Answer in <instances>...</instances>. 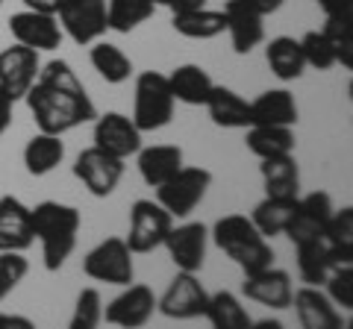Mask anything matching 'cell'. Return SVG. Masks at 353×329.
Wrapping results in <instances>:
<instances>
[{
    "instance_id": "31",
    "label": "cell",
    "mask_w": 353,
    "mask_h": 329,
    "mask_svg": "<svg viewBox=\"0 0 353 329\" xmlns=\"http://www.w3.org/2000/svg\"><path fill=\"white\" fill-rule=\"evenodd\" d=\"M294 247H297V273H301V279L306 285H318V288H321L324 279L330 277V270L339 268L333 253H330L324 244V238L318 235V238L301 241V244H294Z\"/></svg>"
},
{
    "instance_id": "13",
    "label": "cell",
    "mask_w": 353,
    "mask_h": 329,
    "mask_svg": "<svg viewBox=\"0 0 353 329\" xmlns=\"http://www.w3.org/2000/svg\"><path fill=\"white\" fill-rule=\"evenodd\" d=\"M9 32L18 45H27L32 50H57L62 45V27L57 15L36 12V9H24L9 18Z\"/></svg>"
},
{
    "instance_id": "26",
    "label": "cell",
    "mask_w": 353,
    "mask_h": 329,
    "mask_svg": "<svg viewBox=\"0 0 353 329\" xmlns=\"http://www.w3.org/2000/svg\"><path fill=\"white\" fill-rule=\"evenodd\" d=\"M265 62H268L271 74L283 83H292V80H297V76H303V71H306L301 41L292 39V36L271 39L268 47H265Z\"/></svg>"
},
{
    "instance_id": "19",
    "label": "cell",
    "mask_w": 353,
    "mask_h": 329,
    "mask_svg": "<svg viewBox=\"0 0 353 329\" xmlns=\"http://www.w3.org/2000/svg\"><path fill=\"white\" fill-rule=\"evenodd\" d=\"M224 18H227L230 41H233V50L239 56L250 53L265 39V24H262L265 18L248 3V0H227Z\"/></svg>"
},
{
    "instance_id": "22",
    "label": "cell",
    "mask_w": 353,
    "mask_h": 329,
    "mask_svg": "<svg viewBox=\"0 0 353 329\" xmlns=\"http://www.w3.org/2000/svg\"><path fill=\"white\" fill-rule=\"evenodd\" d=\"M250 124L268 127H294L297 124V103L294 94L285 89H268L256 100H250Z\"/></svg>"
},
{
    "instance_id": "35",
    "label": "cell",
    "mask_w": 353,
    "mask_h": 329,
    "mask_svg": "<svg viewBox=\"0 0 353 329\" xmlns=\"http://www.w3.org/2000/svg\"><path fill=\"white\" fill-rule=\"evenodd\" d=\"M150 0H106V24L115 32H132L153 15Z\"/></svg>"
},
{
    "instance_id": "1",
    "label": "cell",
    "mask_w": 353,
    "mask_h": 329,
    "mask_svg": "<svg viewBox=\"0 0 353 329\" xmlns=\"http://www.w3.org/2000/svg\"><path fill=\"white\" fill-rule=\"evenodd\" d=\"M24 100L30 106L39 133L65 136L68 129L97 118V109L88 97L85 85L65 59H50L48 65H41L36 83L30 85Z\"/></svg>"
},
{
    "instance_id": "32",
    "label": "cell",
    "mask_w": 353,
    "mask_h": 329,
    "mask_svg": "<svg viewBox=\"0 0 353 329\" xmlns=\"http://www.w3.org/2000/svg\"><path fill=\"white\" fill-rule=\"evenodd\" d=\"M327 250L333 253L336 265H353V209L345 206L341 212L333 209L321 229Z\"/></svg>"
},
{
    "instance_id": "21",
    "label": "cell",
    "mask_w": 353,
    "mask_h": 329,
    "mask_svg": "<svg viewBox=\"0 0 353 329\" xmlns=\"http://www.w3.org/2000/svg\"><path fill=\"white\" fill-rule=\"evenodd\" d=\"M203 106L215 127H224V129H248L250 127V100H245L239 92L227 89V85H212V92H209Z\"/></svg>"
},
{
    "instance_id": "40",
    "label": "cell",
    "mask_w": 353,
    "mask_h": 329,
    "mask_svg": "<svg viewBox=\"0 0 353 329\" xmlns=\"http://www.w3.org/2000/svg\"><path fill=\"white\" fill-rule=\"evenodd\" d=\"M327 297L333 306H341V309H353V265H339L330 270V277L324 279Z\"/></svg>"
},
{
    "instance_id": "23",
    "label": "cell",
    "mask_w": 353,
    "mask_h": 329,
    "mask_svg": "<svg viewBox=\"0 0 353 329\" xmlns=\"http://www.w3.org/2000/svg\"><path fill=\"white\" fill-rule=\"evenodd\" d=\"M139 173L148 185H162L165 180H171L176 171L183 168V150L176 145H153V147H139Z\"/></svg>"
},
{
    "instance_id": "6",
    "label": "cell",
    "mask_w": 353,
    "mask_h": 329,
    "mask_svg": "<svg viewBox=\"0 0 353 329\" xmlns=\"http://www.w3.org/2000/svg\"><path fill=\"white\" fill-rule=\"evenodd\" d=\"M83 273L94 282L106 285H130L136 277L132 268V250L127 247L124 238H103L97 247H92L83 259Z\"/></svg>"
},
{
    "instance_id": "12",
    "label": "cell",
    "mask_w": 353,
    "mask_h": 329,
    "mask_svg": "<svg viewBox=\"0 0 353 329\" xmlns=\"http://www.w3.org/2000/svg\"><path fill=\"white\" fill-rule=\"evenodd\" d=\"M206 244H209V229L201 221L171 226L168 235H165V241H162V247L168 250V256L176 265V270H189V273H197L203 268Z\"/></svg>"
},
{
    "instance_id": "11",
    "label": "cell",
    "mask_w": 353,
    "mask_h": 329,
    "mask_svg": "<svg viewBox=\"0 0 353 329\" xmlns=\"http://www.w3.org/2000/svg\"><path fill=\"white\" fill-rule=\"evenodd\" d=\"M41 68L39 50H32L27 45H15L0 50V89L6 92V97L12 103L24 100V94L30 92V85L36 83Z\"/></svg>"
},
{
    "instance_id": "27",
    "label": "cell",
    "mask_w": 353,
    "mask_h": 329,
    "mask_svg": "<svg viewBox=\"0 0 353 329\" xmlns=\"http://www.w3.org/2000/svg\"><path fill=\"white\" fill-rule=\"evenodd\" d=\"M259 173L265 194L274 197H297L301 194V168H297L294 156H274V159H259Z\"/></svg>"
},
{
    "instance_id": "45",
    "label": "cell",
    "mask_w": 353,
    "mask_h": 329,
    "mask_svg": "<svg viewBox=\"0 0 353 329\" xmlns=\"http://www.w3.org/2000/svg\"><path fill=\"white\" fill-rule=\"evenodd\" d=\"M248 3L256 9L262 18H268V15H274V12H277V9L283 6V0H248Z\"/></svg>"
},
{
    "instance_id": "37",
    "label": "cell",
    "mask_w": 353,
    "mask_h": 329,
    "mask_svg": "<svg viewBox=\"0 0 353 329\" xmlns=\"http://www.w3.org/2000/svg\"><path fill=\"white\" fill-rule=\"evenodd\" d=\"M301 41V50H303V62L306 68H315V71H330L336 65V53H333V45L327 41V36L321 30H309L303 32Z\"/></svg>"
},
{
    "instance_id": "8",
    "label": "cell",
    "mask_w": 353,
    "mask_h": 329,
    "mask_svg": "<svg viewBox=\"0 0 353 329\" xmlns=\"http://www.w3.org/2000/svg\"><path fill=\"white\" fill-rule=\"evenodd\" d=\"M206 303L209 291L201 285L197 273L176 270V277L168 282L162 297H157V309L171 321H192V317H203Z\"/></svg>"
},
{
    "instance_id": "33",
    "label": "cell",
    "mask_w": 353,
    "mask_h": 329,
    "mask_svg": "<svg viewBox=\"0 0 353 329\" xmlns=\"http://www.w3.org/2000/svg\"><path fill=\"white\" fill-rule=\"evenodd\" d=\"M92 50H88V59H92V68L103 76L109 85H121L132 76V59L127 56L118 45H109V41H92Z\"/></svg>"
},
{
    "instance_id": "39",
    "label": "cell",
    "mask_w": 353,
    "mask_h": 329,
    "mask_svg": "<svg viewBox=\"0 0 353 329\" xmlns=\"http://www.w3.org/2000/svg\"><path fill=\"white\" fill-rule=\"evenodd\" d=\"M103 321V300L97 288H83L77 294V306H74V317H71V329H94Z\"/></svg>"
},
{
    "instance_id": "44",
    "label": "cell",
    "mask_w": 353,
    "mask_h": 329,
    "mask_svg": "<svg viewBox=\"0 0 353 329\" xmlns=\"http://www.w3.org/2000/svg\"><path fill=\"white\" fill-rule=\"evenodd\" d=\"M27 9H36V12H48V15H57L62 0H24Z\"/></svg>"
},
{
    "instance_id": "29",
    "label": "cell",
    "mask_w": 353,
    "mask_h": 329,
    "mask_svg": "<svg viewBox=\"0 0 353 329\" xmlns=\"http://www.w3.org/2000/svg\"><path fill=\"white\" fill-rule=\"evenodd\" d=\"M65 159V141L62 136H50V133H36L27 147H24V168L30 177H44V173L57 171Z\"/></svg>"
},
{
    "instance_id": "30",
    "label": "cell",
    "mask_w": 353,
    "mask_h": 329,
    "mask_svg": "<svg viewBox=\"0 0 353 329\" xmlns=\"http://www.w3.org/2000/svg\"><path fill=\"white\" fill-rule=\"evenodd\" d=\"M297 197H301V194H297ZM297 197H274V194H265L262 200L253 206L250 221L256 224V229H259L265 238L283 235L285 226H289V221H292V215H294Z\"/></svg>"
},
{
    "instance_id": "10",
    "label": "cell",
    "mask_w": 353,
    "mask_h": 329,
    "mask_svg": "<svg viewBox=\"0 0 353 329\" xmlns=\"http://www.w3.org/2000/svg\"><path fill=\"white\" fill-rule=\"evenodd\" d=\"M57 18L62 32H68L77 45H92L109 30L106 0H62Z\"/></svg>"
},
{
    "instance_id": "28",
    "label": "cell",
    "mask_w": 353,
    "mask_h": 329,
    "mask_svg": "<svg viewBox=\"0 0 353 329\" xmlns=\"http://www.w3.org/2000/svg\"><path fill=\"white\" fill-rule=\"evenodd\" d=\"M248 150L259 159H274V156H289L294 153V129L292 127H268V124H250L248 127V138H245Z\"/></svg>"
},
{
    "instance_id": "46",
    "label": "cell",
    "mask_w": 353,
    "mask_h": 329,
    "mask_svg": "<svg viewBox=\"0 0 353 329\" xmlns=\"http://www.w3.org/2000/svg\"><path fill=\"white\" fill-rule=\"evenodd\" d=\"M206 6V0H168L171 12H185V9H201Z\"/></svg>"
},
{
    "instance_id": "25",
    "label": "cell",
    "mask_w": 353,
    "mask_h": 329,
    "mask_svg": "<svg viewBox=\"0 0 353 329\" xmlns=\"http://www.w3.org/2000/svg\"><path fill=\"white\" fill-rule=\"evenodd\" d=\"M212 76L201 65H180L168 74V89L174 94V100H180L185 106H203L209 92H212Z\"/></svg>"
},
{
    "instance_id": "4",
    "label": "cell",
    "mask_w": 353,
    "mask_h": 329,
    "mask_svg": "<svg viewBox=\"0 0 353 329\" xmlns=\"http://www.w3.org/2000/svg\"><path fill=\"white\" fill-rule=\"evenodd\" d=\"M174 94L168 89V76L159 71H145L136 80V103H132V124L141 133H157L168 127L174 118Z\"/></svg>"
},
{
    "instance_id": "15",
    "label": "cell",
    "mask_w": 353,
    "mask_h": 329,
    "mask_svg": "<svg viewBox=\"0 0 353 329\" xmlns=\"http://www.w3.org/2000/svg\"><path fill=\"white\" fill-rule=\"evenodd\" d=\"M94 147L112 153L118 159H130L141 147V129L132 124V118L121 112L97 115L94 118Z\"/></svg>"
},
{
    "instance_id": "42",
    "label": "cell",
    "mask_w": 353,
    "mask_h": 329,
    "mask_svg": "<svg viewBox=\"0 0 353 329\" xmlns=\"http://www.w3.org/2000/svg\"><path fill=\"white\" fill-rule=\"evenodd\" d=\"M12 100L6 97V92L0 89V138H3V133L9 129V124H12Z\"/></svg>"
},
{
    "instance_id": "24",
    "label": "cell",
    "mask_w": 353,
    "mask_h": 329,
    "mask_svg": "<svg viewBox=\"0 0 353 329\" xmlns=\"http://www.w3.org/2000/svg\"><path fill=\"white\" fill-rule=\"evenodd\" d=\"M171 27L183 39L209 41L227 30V18H224V9L201 6V9H185V12H171Z\"/></svg>"
},
{
    "instance_id": "47",
    "label": "cell",
    "mask_w": 353,
    "mask_h": 329,
    "mask_svg": "<svg viewBox=\"0 0 353 329\" xmlns=\"http://www.w3.org/2000/svg\"><path fill=\"white\" fill-rule=\"evenodd\" d=\"M250 326H256V329H283L280 321H250Z\"/></svg>"
},
{
    "instance_id": "16",
    "label": "cell",
    "mask_w": 353,
    "mask_h": 329,
    "mask_svg": "<svg viewBox=\"0 0 353 329\" xmlns=\"http://www.w3.org/2000/svg\"><path fill=\"white\" fill-rule=\"evenodd\" d=\"M330 215H333V197H330L327 191H309L303 197H297L294 215H292V221H289V226H285L283 235H289L292 244L318 238Z\"/></svg>"
},
{
    "instance_id": "48",
    "label": "cell",
    "mask_w": 353,
    "mask_h": 329,
    "mask_svg": "<svg viewBox=\"0 0 353 329\" xmlns=\"http://www.w3.org/2000/svg\"><path fill=\"white\" fill-rule=\"evenodd\" d=\"M0 3H3V0H0Z\"/></svg>"
},
{
    "instance_id": "5",
    "label": "cell",
    "mask_w": 353,
    "mask_h": 329,
    "mask_svg": "<svg viewBox=\"0 0 353 329\" xmlns=\"http://www.w3.org/2000/svg\"><path fill=\"white\" fill-rule=\"evenodd\" d=\"M209 189H212V171L201 164H192V168L183 164L171 180L157 185V203L165 206L171 217H189L203 203Z\"/></svg>"
},
{
    "instance_id": "41",
    "label": "cell",
    "mask_w": 353,
    "mask_h": 329,
    "mask_svg": "<svg viewBox=\"0 0 353 329\" xmlns=\"http://www.w3.org/2000/svg\"><path fill=\"white\" fill-rule=\"evenodd\" d=\"M324 15H353V0H318Z\"/></svg>"
},
{
    "instance_id": "7",
    "label": "cell",
    "mask_w": 353,
    "mask_h": 329,
    "mask_svg": "<svg viewBox=\"0 0 353 329\" xmlns=\"http://www.w3.org/2000/svg\"><path fill=\"white\" fill-rule=\"evenodd\" d=\"M171 226L174 217L165 212V206H159L157 200H136L130 209V229L124 241L132 250V256H145L162 247Z\"/></svg>"
},
{
    "instance_id": "14",
    "label": "cell",
    "mask_w": 353,
    "mask_h": 329,
    "mask_svg": "<svg viewBox=\"0 0 353 329\" xmlns=\"http://www.w3.org/2000/svg\"><path fill=\"white\" fill-rule=\"evenodd\" d=\"M153 312H157V294H153L150 285H124V291L106 306V323H115V326H124V329H136V326H145Z\"/></svg>"
},
{
    "instance_id": "43",
    "label": "cell",
    "mask_w": 353,
    "mask_h": 329,
    "mask_svg": "<svg viewBox=\"0 0 353 329\" xmlns=\"http://www.w3.org/2000/svg\"><path fill=\"white\" fill-rule=\"evenodd\" d=\"M0 329H32V321L24 315H9L0 312Z\"/></svg>"
},
{
    "instance_id": "36",
    "label": "cell",
    "mask_w": 353,
    "mask_h": 329,
    "mask_svg": "<svg viewBox=\"0 0 353 329\" xmlns=\"http://www.w3.org/2000/svg\"><path fill=\"white\" fill-rule=\"evenodd\" d=\"M321 32L333 45L336 65L341 68H353V15H327Z\"/></svg>"
},
{
    "instance_id": "17",
    "label": "cell",
    "mask_w": 353,
    "mask_h": 329,
    "mask_svg": "<svg viewBox=\"0 0 353 329\" xmlns=\"http://www.w3.org/2000/svg\"><path fill=\"white\" fill-rule=\"evenodd\" d=\"M241 294L248 300L268 306V309H289L292 306V277L280 268H262L256 273H245V282H241Z\"/></svg>"
},
{
    "instance_id": "20",
    "label": "cell",
    "mask_w": 353,
    "mask_h": 329,
    "mask_svg": "<svg viewBox=\"0 0 353 329\" xmlns=\"http://www.w3.org/2000/svg\"><path fill=\"white\" fill-rule=\"evenodd\" d=\"M292 306L303 329H341V315L318 285H303L292 294Z\"/></svg>"
},
{
    "instance_id": "18",
    "label": "cell",
    "mask_w": 353,
    "mask_h": 329,
    "mask_svg": "<svg viewBox=\"0 0 353 329\" xmlns=\"http://www.w3.org/2000/svg\"><path fill=\"white\" fill-rule=\"evenodd\" d=\"M36 241L32 235V217L30 206L15 194L0 197V250H24Z\"/></svg>"
},
{
    "instance_id": "34",
    "label": "cell",
    "mask_w": 353,
    "mask_h": 329,
    "mask_svg": "<svg viewBox=\"0 0 353 329\" xmlns=\"http://www.w3.org/2000/svg\"><path fill=\"white\" fill-rule=\"evenodd\" d=\"M203 317H209V323H212L215 329H250V321H253L233 291L209 294Z\"/></svg>"
},
{
    "instance_id": "2",
    "label": "cell",
    "mask_w": 353,
    "mask_h": 329,
    "mask_svg": "<svg viewBox=\"0 0 353 329\" xmlns=\"http://www.w3.org/2000/svg\"><path fill=\"white\" fill-rule=\"evenodd\" d=\"M32 217V235L41 241L44 268L57 273L65 262L71 259L80 235V209L59 200H44L30 209Z\"/></svg>"
},
{
    "instance_id": "9",
    "label": "cell",
    "mask_w": 353,
    "mask_h": 329,
    "mask_svg": "<svg viewBox=\"0 0 353 329\" xmlns=\"http://www.w3.org/2000/svg\"><path fill=\"white\" fill-rule=\"evenodd\" d=\"M124 159L112 156L101 147H85L74 162V177L85 185V191L92 197H109L115 189L121 177H124Z\"/></svg>"
},
{
    "instance_id": "38",
    "label": "cell",
    "mask_w": 353,
    "mask_h": 329,
    "mask_svg": "<svg viewBox=\"0 0 353 329\" xmlns=\"http://www.w3.org/2000/svg\"><path fill=\"white\" fill-rule=\"evenodd\" d=\"M27 270H30V262L24 259V253H18V250H0V303L18 288L21 279L27 277Z\"/></svg>"
},
{
    "instance_id": "3",
    "label": "cell",
    "mask_w": 353,
    "mask_h": 329,
    "mask_svg": "<svg viewBox=\"0 0 353 329\" xmlns=\"http://www.w3.org/2000/svg\"><path fill=\"white\" fill-rule=\"evenodd\" d=\"M212 238L221 253L241 268V273H256L274 265V247L248 215L233 212L218 217L212 226Z\"/></svg>"
}]
</instances>
